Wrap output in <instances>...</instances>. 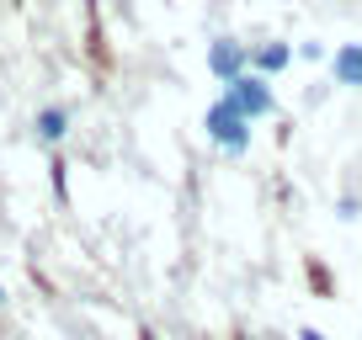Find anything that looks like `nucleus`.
Segmentation results:
<instances>
[{"label":"nucleus","instance_id":"nucleus-7","mask_svg":"<svg viewBox=\"0 0 362 340\" xmlns=\"http://www.w3.org/2000/svg\"><path fill=\"white\" fill-rule=\"evenodd\" d=\"M293 54L304 59V64H325V59H330V48H325V43H293Z\"/></svg>","mask_w":362,"mask_h":340},{"label":"nucleus","instance_id":"nucleus-3","mask_svg":"<svg viewBox=\"0 0 362 340\" xmlns=\"http://www.w3.org/2000/svg\"><path fill=\"white\" fill-rule=\"evenodd\" d=\"M208 75L218 80V85H229V80L250 75V43H240V37H214L208 43Z\"/></svg>","mask_w":362,"mask_h":340},{"label":"nucleus","instance_id":"nucleus-8","mask_svg":"<svg viewBox=\"0 0 362 340\" xmlns=\"http://www.w3.org/2000/svg\"><path fill=\"white\" fill-rule=\"evenodd\" d=\"M298 340H330L325 329H298Z\"/></svg>","mask_w":362,"mask_h":340},{"label":"nucleus","instance_id":"nucleus-2","mask_svg":"<svg viewBox=\"0 0 362 340\" xmlns=\"http://www.w3.org/2000/svg\"><path fill=\"white\" fill-rule=\"evenodd\" d=\"M224 102L235 107L240 117H250V123H261V117L277 112V91H272V80L267 75H240L224 85Z\"/></svg>","mask_w":362,"mask_h":340},{"label":"nucleus","instance_id":"nucleus-9","mask_svg":"<svg viewBox=\"0 0 362 340\" xmlns=\"http://www.w3.org/2000/svg\"><path fill=\"white\" fill-rule=\"evenodd\" d=\"M0 303H6V282H0Z\"/></svg>","mask_w":362,"mask_h":340},{"label":"nucleus","instance_id":"nucleus-4","mask_svg":"<svg viewBox=\"0 0 362 340\" xmlns=\"http://www.w3.org/2000/svg\"><path fill=\"white\" fill-rule=\"evenodd\" d=\"M288 64H298L293 43H283V37H267V43H250V75H267L277 80Z\"/></svg>","mask_w":362,"mask_h":340},{"label":"nucleus","instance_id":"nucleus-1","mask_svg":"<svg viewBox=\"0 0 362 340\" xmlns=\"http://www.w3.org/2000/svg\"><path fill=\"white\" fill-rule=\"evenodd\" d=\"M203 128H208V144L224 149L229 159H240V154L250 149V117H240L235 107L224 102V96H218V102L203 112Z\"/></svg>","mask_w":362,"mask_h":340},{"label":"nucleus","instance_id":"nucleus-6","mask_svg":"<svg viewBox=\"0 0 362 340\" xmlns=\"http://www.w3.org/2000/svg\"><path fill=\"white\" fill-rule=\"evenodd\" d=\"M33 133H37V144H64L69 138V107H43Z\"/></svg>","mask_w":362,"mask_h":340},{"label":"nucleus","instance_id":"nucleus-5","mask_svg":"<svg viewBox=\"0 0 362 340\" xmlns=\"http://www.w3.org/2000/svg\"><path fill=\"white\" fill-rule=\"evenodd\" d=\"M330 80L346 91H362V43H341L330 54Z\"/></svg>","mask_w":362,"mask_h":340}]
</instances>
